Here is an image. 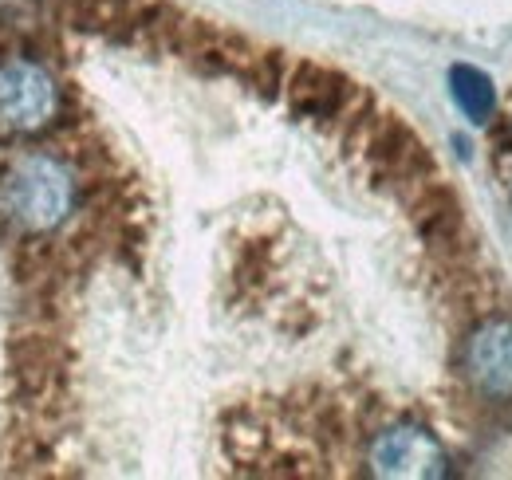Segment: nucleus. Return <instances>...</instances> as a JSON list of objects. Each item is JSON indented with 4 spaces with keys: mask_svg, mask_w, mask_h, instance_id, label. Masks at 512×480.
Returning a JSON list of instances; mask_svg holds the SVG:
<instances>
[{
    "mask_svg": "<svg viewBox=\"0 0 512 480\" xmlns=\"http://www.w3.org/2000/svg\"><path fill=\"white\" fill-rule=\"evenodd\" d=\"M465 374L485 398H512V319H485L469 335Z\"/></svg>",
    "mask_w": 512,
    "mask_h": 480,
    "instance_id": "obj_5",
    "label": "nucleus"
},
{
    "mask_svg": "<svg viewBox=\"0 0 512 480\" xmlns=\"http://www.w3.org/2000/svg\"><path fill=\"white\" fill-rule=\"evenodd\" d=\"M75 197V170L52 150H20L0 170V209L16 229L32 237H48L67 225Z\"/></svg>",
    "mask_w": 512,
    "mask_h": 480,
    "instance_id": "obj_1",
    "label": "nucleus"
},
{
    "mask_svg": "<svg viewBox=\"0 0 512 480\" xmlns=\"http://www.w3.org/2000/svg\"><path fill=\"white\" fill-rule=\"evenodd\" d=\"M367 469L379 480H446L449 453L426 425L402 421L375 433L367 449Z\"/></svg>",
    "mask_w": 512,
    "mask_h": 480,
    "instance_id": "obj_3",
    "label": "nucleus"
},
{
    "mask_svg": "<svg viewBox=\"0 0 512 480\" xmlns=\"http://www.w3.org/2000/svg\"><path fill=\"white\" fill-rule=\"evenodd\" d=\"M60 115V83L36 60L8 56L0 60V130L36 134Z\"/></svg>",
    "mask_w": 512,
    "mask_h": 480,
    "instance_id": "obj_2",
    "label": "nucleus"
},
{
    "mask_svg": "<svg viewBox=\"0 0 512 480\" xmlns=\"http://www.w3.org/2000/svg\"><path fill=\"white\" fill-rule=\"evenodd\" d=\"M449 95L453 103L461 107V115L477 126L493 119V107H497V91H493V79L481 71V67H469V63H453L449 67Z\"/></svg>",
    "mask_w": 512,
    "mask_h": 480,
    "instance_id": "obj_7",
    "label": "nucleus"
},
{
    "mask_svg": "<svg viewBox=\"0 0 512 480\" xmlns=\"http://www.w3.org/2000/svg\"><path fill=\"white\" fill-rule=\"evenodd\" d=\"M363 154L383 181H422L430 174L426 146L414 138V130L406 122H398L394 115H383L379 122L367 126Z\"/></svg>",
    "mask_w": 512,
    "mask_h": 480,
    "instance_id": "obj_4",
    "label": "nucleus"
},
{
    "mask_svg": "<svg viewBox=\"0 0 512 480\" xmlns=\"http://www.w3.org/2000/svg\"><path fill=\"white\" fill-rule=\"evenodd\" d=\"M351 99H355V83L347 75H339L335 67H323V63H296V71L288 79V103L300 119H339Z\"/></svg>",
    "mask_w": 512,
    "mask_h": 480,
    "instance_id": "obj_6",
    "label": "nucleus"
}]
</instances>
